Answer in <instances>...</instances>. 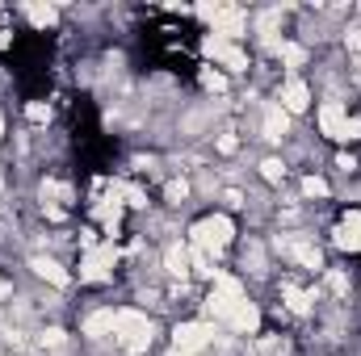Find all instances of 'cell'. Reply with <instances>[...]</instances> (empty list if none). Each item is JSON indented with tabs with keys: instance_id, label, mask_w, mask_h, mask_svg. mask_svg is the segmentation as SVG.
I'll return each mask as SVG.
<instances>
[{
	"instance_id": "6da1fadb",
	"label": "cell",
	"mask_w": 361,
	"mask_h": 356,
	"mask_svg": "<svg viewBox=\"0 0 361 356\" xmlns=\"http://www.w3.org/2000/svg\"><path fill=\"white\" fill-rule=\"evenodd\" d=\"M152 336H156V327H152L147 314H139V310H118V319H114V340H118L126 352H147Z\"/></svg>"
},
{
	"instance_id": "7a4b0ae2",
	"label": "cell",
	"mask_w": 361,
	"mask_h": 356,
	"mask_svg": "<svg viewBox=\"0 0 361 356\" xmlns=\"http://www.w3.org/2000/svg\"><path fill=\"white\" fill-rule=\"evenodd\" d=\"M231 235H235V227H231V218L227 214H210V218H202V222H193V248L210 260V256H219L227 243H231Z\"/></svg>"
},
{
	"instance_id": "3957f363",
	"label": "cell",
	"mask_w": 361,
	"mask_h": 356,
	"mask_svg": "<svg viewBox=\"0 0 361 356\" xmlns=\"http://www.w3.org/2000/svg\"><path fill=\"white\" fill-rule=\"evenodd\" d=\"M319 126H324V134H328V139H341V143L361 139V117H349V109H345V105H336V101L319 109Z\"/></svg>"
},
{
	"instance_id": "277c9868",
	"label": "cell",
	"mask_w": 361,
	"mask_h": 356,
	"mask_svg": "<svg viewBox=\"0 0 361 356\" xmlns=\"http://www.w3.org/2000/svg\"><path fill=\"white\" fill-rule=\"evenodd\" d=\"M202 51H206L210 59H219L227 72H248V55H244L240 46H231L223 34H206V38H202Z\"/></svg>"
},
{
	"instance_id": "5b68a950",
	"label": "cell",
	"mask_w": 361,
	"mask_h": 356,
	"mask_svg": "<svg viewBox=\"0 0 361 356\" xmlns=\"http://www.w3.org/2000/svg\"><path fill=\"white\" fill-rule=\"evenodd\" d=\"M210 340H214V331H210L206 323H180L177 331H173V344H177V352H185V356H197Z\"/></svg>"
},
{
	"instance_id": "8992f818",
	"label": "cell",
	"mask_w": 361,
	"mask_h": 356,
	"mask_svg": "<svg viewBox=\"0 0 361 356\" xmlns=\"http://www.w3.org/2000/svg\"><path fill=\"white\" fill-rule=\"evenodd\" d=\"M118 260V252L105 243V248H89L85 252V260H80V281H105L109 276V268Z\"/></svg>"
},
{
	"instance_id": "52a82bcc",
	"label": "cell",
	"mask_w": 361,
	"mask_h": 356,
	"mask_svg": "<svg viewBox=\"0 0 361 356\" xmlns=\"http://www.w3.org/2000/svg\"><path fill=\"white\" fill-rule=\"evenodd\" d=\"M277 248L294 260V265L302 268H324V252L315 248V243H307V239H277Z\"/></svg>"
},
{
	"instance_id": "ba28073f",
	"label": "cell",
	"mask_w": 361,
	"mask_h": 356,
	"mask_svg": "<svg viewBox=\"0 0 361 356\" xmlns=\"http://www.w3.org/2000/svg\"><path fill=\"white\" fill-rule=\"evenodd\" d=\"M336 248H345V252H361V210H349L345 222L336 227Z\"/></svg>"
},
{
	"instance_id": "9c48e42d",
	"label": "cell",
	"mask_w": 361,
	"mask_h": 356,
	"mask_svg": "<svg viewBox=\"0 0 361 356\" xmlns=\"http://www.w3.org/2000/svg\"><path fill=\"white\" fill-rule=\"evenodd\" d=\"M281 105H286L290 113H302V109L311 105V89H307L302 80H290V84L281 89Z\"/></svg>"
},
{
	"instance_id": "30bf717a",
	"label": "cell",
	"mask_w": 361,
	"mask_h": 356,
	"mask_svg": "<svg viewBox=\"0 0 361 356\" xmlns=\"http://www.w3.org/2000/svg\"><path fill=\"white\" fill-rule=\"evenodd\" d=\"M286 130H290V113L281 109V105H269L265 109V139H286Z\"/></svg>"
},
{
	"instance_id": "8fae6325",
	"label": "cell",
	"mask_w": 361,
	"mask_h": 356,
	"mask_svg": "<svg viewBox=\"0 0 361 356\" xmlns=\"http://www.w3.org/2000/svg\"><path fill=\"white\" fill-rule=\"evenodd\" d=\"M114 319H118V310H97L85 319V336L92 340H101V336H114Z\"/></svg>"
},
{
	"instance_id": "7c38bea8",
	"label": "cell",
	"mask_w": 361,
	"mask_h": 356,
	"mask_svg": "<svg viewBox=\"0 0 361 356\" xmlns=\"http://www.w3.org/2000/svg\"><path fill=\"white\" fill-rule=\"evenodd\" d=\"M231 327H235V331H257V327H261V310H257L252 302H240L235 314H231Z\"/></svg>"
},
{
	"instance_id": "4fadbf2b",
	"label": "cell",
	"mask_w": 361,
	"mask_h": 356,
	"mask_svg": "<svg viewBox=\"0 0 361 356\" xmlns=\"http://www.w3.org/2000/svg\"><path fill=\"white\" fill-rule=\"evenodd\" d=\"M34 272H38L42 281H51V285H59V289L68 285V272H63V265H55V260H47V256H38V260H34Z\"/></svg>"
},
{
	"instance_id": "5bb4252c",
	"label": "cell",
	"mask_w": 361,
	"mask_h": 356,
	"mask_svg": "<svg viewBox=\"0 0 361 356\" xmlns=\"http://www.w3.org/2000/svg\"><path fill=\"white\" fill-rule=\"evenodd\" d=\"M281 298H286V306H290L294 314H307V310H311V302H315V293L294 289V285H286V289H281Z\"/></svg>"
},
{
	"instance_id": "9a60e30c",
	"label": "cell",
	"mask_w": 361,
	"mask_h": 356,
	"mask_svg": "<svg viewBox=\"0 0 361 356\" xmlns=\"http://www.w3.org/2000/svg\"><path fill=\"white\" fill-rule=\"evenodd\" d=\"M21 13H25V17H30V21H34L38 30H47V25H55V17H59V13H55L51 4H25Z\"/></svg>"
},
{
	"instance_id": "2e32d148",
	"label": "cell",
	"mask_w": 361,
	"mask_h": 356,
	"mask_svg": "<svg viewBox=\"0 0 361 356\" xmlns=\"http://www.w3.org/2000/svg\"><path fill=\"white\" fill-rule=\"evenodd\" d=\"M277 55H281V63H286V68H302V63H307V51H302V46H294V42H281V46H277Z\"/></svg>"
},
{
	"instance_id": "e0dca14e",
	"label": "cell",
	"mask_w": 361,
	"mask_h": 356,
	"mask_svg": "<svg viewBox=\"0 0 361 356\" xmlns=\"http://www.w3.org/2000/svg\"><path fill=\"white\" fill-rule=\"evenodd\" d=\"M286 348H290L286 336H265L261 340V356H286Z\"/></svg>"
},
{
	"instance_id": "ac0fdd59",
	"label": "cell",
	"mask_w": 361,
	"mask_h": 356,
	"mask_svg": "<svg viewBox=\"0 0 361 356\" xmlns=\"http://www.w3.org/2000/svg\"><path fill=\"white\" fill-rule=\"evenodd\" d=\"M302 193H307V197H328V180L307 177V180H302Z\"/></svg>"
},
{
	"instance_id": "d6986e66",
	"label": "cell",
	"mask_w": 361,
	"mask_h": 356,
	"mask_svg": "<svg viewBox=\"0 0 361 356\" xmlns=\"http://www.w3.org/2000/svg\"><path fill=\"white\" fill-rule=\"evenodd\" d=\"M328 289H332V293H341V298H345V293H349V276H345V272H336V268H332V272H328Z\"/></svg>"
},
{
	"instance_id": "ffe728a7",
	"label": "cell",
	"mask_w": 361,
	"mask_h": 356,
	"mask_svg": "<svg viewBox=\"0 0 361 356\" xmlns=\"http://www.w3.org/2000/svg\"><path fill=\"white\" fill-rule=\"evenodd\" d=\"M202 84H206L210 92H223V89H227V80H223L219 72H210V68H202Z\"/></svg>"
},
{
	"instance_id": "44dd1931",
	"label": "cell",
	"mask_w": 361,
	"mask_h": 356,
	"mask_svg": "<svg viewBox=\"0 0 361 356\" xmlns=\"http://www.w3.org/2000/svg\"><path fill=\"white\" fill-rule=\"evenodd\" d=\"M185 268H189V260H185V252H180V248H173V252H169V272H177V276H185Z\"/></svg>"
},
{
	"instance_id": "7402d4cb",
	"label": "cell",
	"mask_w": 361,
	"mask_h": 356,
	"mask_svg": "<svg viewBox=\"0 0 361 356\" xmlns=\"http://www.w3.org/2000/svg\"><path fill=\"white\" fill-rule=\"evenodd\" d=\"M261 172H265V180H281V177H286V164H281V160H265V164H261Z\"/></svg>"
},
{
	"instance_id": "603a6c76",
	"label": "cell",
	"mask_w": 361,
	"mask_h": 356,
	"mask_svg": "<svg viewBox=\"0 0 361 356\" xmlns=\"http://www.w3.org/2000/svg\"><path fill=\"white\" fill-rule=\"evenodd\" d=\"M185 197H189V184H185V180H173V184H169V201H173V205H180Z\"/></svg>"
},
{
	"instance_id": "cb8c5ba5",
	"label": "cell",
	"mask_w": 361,
	"mask_h": 356,
	"mask_svg": "<svg viewBox=\"0 0 361 356\" xmlns=\"http://www.w3.org/2000/svg\"><path fill=\"white\" fill-rule=\"evenodd\" d=\"M25 117H30V122H47V117H51V105H38V101H34V105L25 109Z\"/></svg>"
},
{
	"instance_id": "d4e9b609",
	"label": "cell",
	"mask_w": 361,
	"mask_h": 356,
	"mask_svg": "<svg viewBox=\"0 0 361 356\" xmlns=\"http://www.w3.org/2000/svg\"><path fill=\"white\" fill-rule=\"evenodd\" d=\"M59 344H63V331H59V327L42 331V348H59Z\"/></svg>"
},
{
	"instance_id": "484cf974",
	"label": "cell",
	"mask_w": 361,
	"mask_h": 356,
	"mask_svg": "<svg viewBox=\"0 0 361 356\" xmlns=\"http://www.w3.org/2000/svg\"><path fill=\"white\" fill-rule=\"evenodd\" d=\"M219 151L231 155V151H235V134H223V139H219Z\"/></svg>"
},
{
	"instance_id": "4316f807",
	"label": "cell",
	"mask_w": 361,
	"mask_h": 356,
	"mask_svg": "<svg viewBox=\"0 0 361 356\" xmlns=\"http://www.w3.org/2000/svg\"><path fill=\"white\" fill-rule=\"evenodd\" d=\"M349 51H361V30H349Z\"/></svg>"
},
{
	"instance_id": "83f0119b",
	"label": "cell",
	"mask_w": 361,
	"mask_h": 356,
	"mask_svg": "<svg viewBox=\"0 0 361 356\" xmlns=\"http://www.w3.org/2000/svg\"><path fill=\"white\" fill-rule=\"evenodd\" d=\"M8 42H13V38H8V25H4V21H0V51H4V46H8Z\"/></svg>"
},
{
	"instance_id": "f1b7e54d",
	"label": "cell",
	"mask_w": 361,
	"mask_h": 356,
	"mask_svg": "<svg viewBox=\"0 0 361 356\" xmlns=\"http://www.w3.org/2000/svg\"><path fill=\"white\" fill-rule=\"evenodd\" d=\"M4 293H8V285H4V281H0V298H4Z\"/></svg>"
},
{
	"instance_id": "f546056e",
	"label": "cell",
	"mask_w": 361,
	"mask_h": 356,
	"mask_svg": "<svg viewBox=\"0 0 361 356\" xmlns=\"http://www.w3.org/2000/svg\"><path fill=\"white\" fill-rule=\"evenodd\" d=\"M0 134H4V117H0Z\"/></svg>"
},
{
	"instance_id": "4dcf8cb0",
	"label": "cell",
	"mask_w": 361,
	"mask_h": 356,
	"mask_svg": "<svg viewBox=\"0 0 361 356\" xmlns=\"http://www.w3.org/2000/svg\"><path fill=\"white\" fill-rule=\"evenodd\" d=\"M173 356H185V352H173Z\"/></svg>"
},
{
	"instance_id": "1f68e13d",
	"label": "cell",
	"mask_w": 361,
	"mask_h": 356,
	"mask_svg": "<svg viewBox=\"0 0 361 356\" xmlns=\"http://www.w3.org/2000/svg\"><path fill=\"white\" fill-rule=\"evenodd\" d=\"M357 68H361V59H357Z\"/></svg>"
}]
</instances>
